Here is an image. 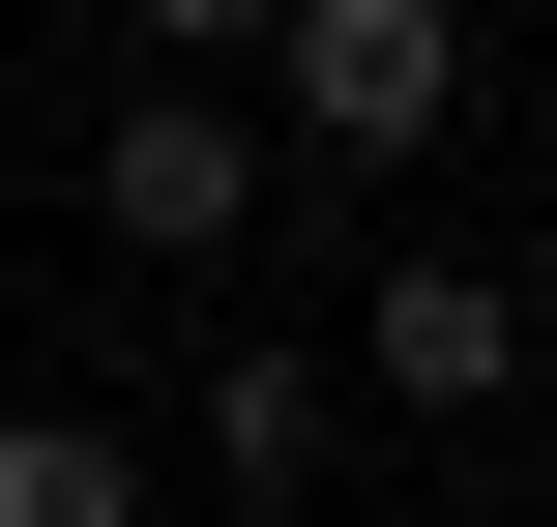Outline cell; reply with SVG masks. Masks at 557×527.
I'll use <instances>...</instances> for the list:
<instances>
[{
  "mask_svg": "<svg viewBox=\"0 0 557 527\" xmlns=\"http://www.w3.org/2000/svg\"><path fill=\"white\" fill-rule=\"evenodd\" d=\"M264 117H294L323 176H411V147L470 117V0H264Z\"/></svg>",
  "mask_w": 557,
  "mask_h": 527,
  "instance_id": "cell-1",
  "label": "cell"
},
{
  "mask_svg": "<svg viewBox=\"0 0 557 527\" xmlns=\"http://www.w3.org/2000/svg\"><path fill=\"white\" fill-rule=\"evenodd\" d=\"M352 381H382V411H441V440H470V411H499V381H529V264H470V235H411V264H382V293H352Z\"/></svg>",
  "mask_w": 557,
  "mask_h": 527,
  "instance_id": "cell-2",
  "label": "cell"
},
{
  "mask_svg": "<svg viewBox=\"0 0 557 527\" xmlns=\"http://www.w3.org/2000/svg\"><path fill=\"white\" fill-rule=\"evenodd\" d=\"M88 235H147V264H235V235H264V147H235V88H117V147H88Z\"/></svg>",
  "mask_w": 557,
  "mask_h": 527,
  "instance_id": "cell-3",
  "label": "cell"
},
{
  "mask_svg": "<svg viewBox=\"0 0 557 527\" xmlns=\"http://www.w3.org/2000/svg\"><path fill=\"white\" fill-rule=\"evenodd\" d=\"M176 440H206V499H235V527H294V499H323V440H352V381H323V352H264V323H235V352H206V411H176Z\"/></svg>",
  "mask_w": 557,
  "mask_h": 527,
  "instance_id": "cell-4",
  "label": "cell"
},
{
  "mask_svg": "<svg viewBox=\"0 0 557 527\" xmlns=\"http://www.w3.org/2000/svg\"><path fill=\"white\" fill-rule=\"evenodd\" d=\"M0 527H176V469H117L88 411H0Z\"/></svg>",
  "mask_w": 557,
  "mask_h": 527,
  "instance_id": "cell-5",
  "label": "cell"
},
{
  "mask_svg": "<svg viewBox=\"0 0 557 527\" xmlns=\"http://www.w3.org/2000/svg\"><path fill=\"white\" fill-rule=\"evenodd\" d=\"M117 59H147V88H235V59H264V0H117Z\"/></svg>",
  "mask_w": 557,
  "mask_h": 527,
  "instance_id": "cell-6",
  "label": "cell"
}]
</instances>
